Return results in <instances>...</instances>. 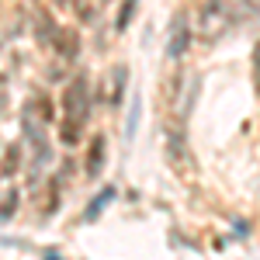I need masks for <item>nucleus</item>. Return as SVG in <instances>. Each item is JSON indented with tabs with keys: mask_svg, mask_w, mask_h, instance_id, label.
Here are the masks:
<instances>
[{
	"mask_svg": "<svg viewBox=\"0 0 260 260\" xmlns=\"http://www.w3.org/2000/svg\"><path fill=\"white\" fill-rule=\"evenodd\" d=\"M87 111H90V90H87V80L83 77H73L66 94H62V125H59V139L66 146H77L80 142V128L87 121Z\"/></svg>",
	"mask_w": 260,
	"mask_h": 260,
	"instance_id": "nucleus-1",
	"label": "nucleus"
},
{
	"mask_svg": "<svg viewBox=\"0 0 260 260\" xmlns=\"http://www.w3.org/2000/svg\"><path fill=\"white\" fill-rule=\"evenodd\" d=\"M229 18L233 24H240V21H257L260 18V0H208V7H205V21L212 18Z\"/></svg>",
	"mask_w": 260,
	"mask_h": 260,
	"instance_id": "nucleus-2",
	"label": "nucleus"
},
{
	"mask_svg": "<svg viewBox=\"0 0 260 260\" xmlns=\"http://www.w3.org/2000/svg\"><path fill=\"white\" fill-rule=\"evenodd\" d=\"M187 49H191V21H187V14H177V18H174V24H170L167 56H170V59H180Z\"/></svg>",
	"mask_w": 260,
	"mask_h": 260,
	"instance_id": "nucleus-3",
	"label": "nucleus"
},
{
	"mask_svg": "<svg viewBox=\"0 0 260 260\" xmlns=\"http://www.w3.org/2000/svg\"><path fill=\"white\" fill-rule=\"evenodd\" d=\"M101 167H104V136H94L87 149V177H98Z\"/></svg>",
	"mask_w": 260,
	"mask_h": 260,
	"instance_id": "nucleus-4",
	"label": "nucleus"
},
{
	"mask_svg": "<svg viewBox=\"0 0 260 260\" xmlns=\"http://www.w3.org/2000/svg\"><path fill=\"white\" fill-rule=\"evenodd\" d=\"M52 45L59 49V56L73 59V56H77V31H73V28H56V35H52Z\"/></svg>",
	"mask_w": 260,
	"mask_h": 260,
	"instance_id": "nucleus-5",
	"label": "nucleus"
},
{
	"mask_svg": "<svg viewBox=\"0 0 260 260\" xmlns=\"http://www.w3.org/2000/svg\"><path fill=\"white\" fill-rule=\"evenodd\" d=\"M136 7H139V0H121V11H118V31H125L128 24H132V18H136Z\"/></svg>",
	"mask_w": 260,
	"mask_h": 260,
	"instance_id": "nucleus-6",
	"label": "nucleus"
},
{
	"mask_svg": "<svg viewBox=\"0 0 260 260\" xmlns=\"http://www.w3.org/2000/svg\"><path fill=\"white\" fill-rule=\"evenodd\" d=\"M111 194H115V191H111V187H108V191H101L98 198L90 201V208H87V219H90V222L98 219V215H101V208H104V205H108V201H111Z\"/></svg>",
	"mask_w": 260,
	"mask_h": 260,
	"instance_id": "nucleus-7",
	"label": "nucleus"
},
{
	"mask_svg": "<svg viewBox=\"0 0 260 260\" xmlns=\"http://www.w3.org/2000/svg\"><path fill=\"white\" fill-rule=\"evenodd\" d=\"M14 208H18V191H7L4 208H0V219H11V215H14Z\"/></svg>",
	"mask_w": 260,
	"mask_h": 260,
	"instance_id": "nucleus-8",
	"label": "nucleus"
},
{
	"mask_svg": "<svg viewBox=\"0 0 260 260\" xmlns=\"http://www.w3.org/2000/svg\"><path fill=\"white\" fill-rule=\"evenodd\" d=\"M59 4H73V0H59Z\"/></svg>",
	"mask_w": 260,
	"mask_h": 260,
	"instance_id": "nucleus-9",
	"label": "nucleus"
}]
</instances>
